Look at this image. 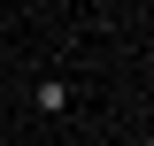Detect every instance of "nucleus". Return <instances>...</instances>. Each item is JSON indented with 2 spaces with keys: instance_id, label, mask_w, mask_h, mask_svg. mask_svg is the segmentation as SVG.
Wrapping results in <instances>:
<instances>
[{
  "instance_id": "f257e3e1",
  "label": "nucleus",
  "mask_w": 154,
  "mask_h": 146,
  "mask_svg": "<svg viewBox=\"0 0 154 146\" xmlns=\"http://www.w3.org/2000/svg\"><path fill=\"white\" fill-rule=\"evenodd\" d=\"M69 100H77V92L62 85V77H38V85H31V108L38 115H69Z\"/></svg>"
}]
</instances>
